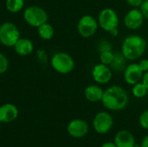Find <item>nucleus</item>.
Returning <instances> with one entry per match:
<instances>
[{
	"mask_svg": "<svg viewBox=\"0 0 148 147\" xmlns=\"http://www.w3.org/2000/svg\"><path fill=\"white\" fill-rule=\"evenodd\" d=\"M5 7L10 13H18L24 7V0H6Z\"/></svg>",
	"mask_w": 148,
	"mask_h": 147,
	"instance_id": "6ab92c4d",
	"label": "nucleus"
},
{
	"mask_svg": "<svg viewBox=\"0 0 148 147\" xmlns=\"http://www.w3.org/2000/svg\"><path fill=\"white\" fill-rule=\"evenodd\" d=\"M147 42L140 35L127 36L121 44V53L127 61H135L140 58L146 52Z\"/></svg>",
	"mask_w": 148,
	"mask_h": 147,
	"instance_id": "f03ea898",
	"label": "nucleus"
},
{
	"mask_svg": "<svg viewBox=\"0 0 148 147\" xmlns=\"http://www.w3.org/2000/svg\"><path fill=\"white\" fill-rule=\"evenodd\" d=\"M144 19L145 17L141 10L138 8H133L125 15L123 22L127 29L131 30H136L143 25Z\"/></svg>",
	"mask_w": 148,
	"mask_h": 147,
	"instance_id": "1a4fd4ad",
	"label": "nucleus"
},
{
	"mask_svg": "<svg viewBox=\"0 0 148 147\" xmlns=\"http://www.w3.org/2000/svg\"><path fill=\"white\" fill-rule=\"evenodd\" d=\"M67 131L71 137L75 139H82L88 134V125L82 119H75L69 123Z\"/></svg>",
	"mask_w": 148,
	"mask_h": 147,
	"instance_id": "f8f14e48",
	"label": "nucleus"
},
{
	"mask_svg": "<svg viewBox=\"0 0 148 147\" xmlns=\"http://www.w3.org/2000/svg\"><path fill=\"white\" fill-rule=\"evenodd\" d=\"M139 65L141 68V70L145 73L148 71V59L145 58V59H141L139 62Z\"/></svg>",
	"mask_w": 148,
	"mask_h": 147,
	"instance_id": "bb28decb",
	"label": "nucleus"
},
{
	"mask_svg": "<svg viewBox=\"0 0 148 147\" xmlns=\"http://www.w3.org/2000/svg\"><path fill=\"white\" fill-rule=\"evenodd\" d=\"M9 68V60L5 55L0 53V75L4 74Z\"/></svg>",
	"mask_w": 148,
	"mask_h": 147,
	"instance_id": "5701e85b",
	"label": "nucleus"
},
{
	"mask_svg": "<svg viewBox=\"0 0 148 147\" xmlns=\"http://www.w3.org/2000/svg\"><path fill=\"white\" fill-rule=\"evenodd\" d=\"M20 30L11 22H4L0 25V42L8 48H13L20 38Z\"/></svg>",
	"mask_w": 148,
	"mask_h": 147,
	"instance_id": "39448f33",
	"label": "nucleus"
},
{
	"mask_svg": "<svg viewBox=\"0 0 148 147\" xmlns=\"http://www.w3.org/2000/svg\"><path fill=\"white\" fill-rule=\"evenodd\" d=\"M50 64L52 68L62 75H67L71 73L75 67L73 57L65 52H57L51 57Z\"/></svg>",
	"mask_w": 148,
	"mask_h": 147,
	"instance_id": "20e7f679",
	"label": "nucleus"
},
{
	"mask_svg": "<svg viewBox=\"0 0 148 147\" xmlns=\"http://www.w3.org/2000/svg\"><path fill=\"white\" fill-rule=\"evenodd\" d=\"M101 147H117L116 146V145L114 144V142H110V141H108V142H105L104 144H102V146Z\"/></svg>",
	"mask_w": 148,
	"mask_h": 147,
	"instance_id": "c85d7f7f",
	"label": "nucleus"
},
{
	"mask_svg": "<svg viewBox=\"0 0 148 147\" xmlns=\"http://www.w3.org/2000/svg\"><path fill=\"white\" fill-rule=\"evenodd\" d=\"M92 77L98 84H107L113 77V70L108 65L99 63L94 66L92 69Z\"/></svg>",
	"mask_w": 148,
	"mask_h": 147,
	"instance_id": "9d476101",
	"label": "nucleus"
},
{
	"mask_svg": "<svg viewBox=\"0 0 148 147\" xmlns=\"http://www.w3.org/2000/svg\"><path fill=\"white\" fill-rule=\"evenodd\" d=\"M141 81H142V83H143V84L147 88V89H148V71H147V72H145V73H144Z\"/></svg>",
	"mask_w": 148,
	"mask_h": 147,
	"instance_id": "cd10ccee",
	"label": "nucleus"
},
{
	"mask_svg": "<svg viewBox=\"0 0 148 147\" xmlns=\"http://www.w3.org/2000/svg\"><path fill=\"white\" fill-rule=\"evenodd\" d=\"M114 52L113 51H104L100 53V62L102 64L109 66L114 60Z\"/></svg>",
	"mask_w": 148,
	"mask_h": 147,
	"instance_id": "412c9836",
	"label": "nucleus"
},
{
	"mask_svg": "<svg viewBox=\"0 0 148 147\" xmlns=\"http://www.w3.org/2000/svg\"><path fill=\"white\" fill-rule=\"evenodd\" d=\"M114 142L117 147H135L134 136L127 130L119 131L114 137Z\"/></svg>",
	"mask_w": 148,
	"mask_h": 147,
	"instance_id": "4468645a",
	"label": "nucleus"
},
{
	"mask_svg": "<svg viewBox=\"0 0 148 147\" xmlns=\"http://www.w3.org/2000/svg\"><path fill=\"white\" fill-rule=\"evenodd\" d=\"M129 96L127 91L120 86H111L107 88L101 99V103L110 111L123 110L128 104Z\"/></svg>",
	"mask_w": 148,
	"mask_h": 147,
	"instance_id": "f257e3e1",
	"label": "nucleus"
},
{
	"mask_svg": "<svg viewBox=\"0 0 148 147\" xmlns=\"http://www.w3.org/2000/svg\"><path fill=\"white\" fill-rule=\"evenodd\" d=\"M97 49L100 53L104 52V51H113V47L109 41L101 40V42H99L97 45Z\"/></svg>",
	"mask_w": 148,
	"mask_h": 147,
	"instance_id": "4be33fe9",
	"label": "nucleus"
},
{
	"mask_svg": "<svg viewBox=\"0 0 148 147\" xmlns=\"http://www.w3.org/2000/svg\"><path fill=\"white\" fill-rule=\"evenodd\" d=\"M99 26L105 31L109 32L114 29L118 28L120 23V18L116 11L111 8L103 9L98 16Z\"/></svg>",
	"mask_w": 148,
	"mask_h": 147,
	"instance_id": "423d86ee",
	"label": "nucleus"
},
{
	"mask_svg": "<svg viewBox=\"0 0 148 147\" xmlns=\"http://www.w3.org/2000/svg\"><path fill=\"white\" fill-rule=\"evenodd\" d=\"M111 36H118V34H119V29H118V28H116V29H112L111 31H109L108 32Z\"/></svg>",
	"mask_w": 148,
	"mask_h": 147,
	"instance_id": "7c9ffc66",
	"label": "nucleus"
},
{
	"mask_svg": "<svg viewBox=\"0 0 148 147\" xmlns=\"http://www.w3.org/2000/svg\"><path fill=\"white\" fill-rule=\"evenodd\" d=\"M37 29V34L39 36L40 38H42V40H50L53 38L54 35H55V29L53 28V26L49 23L48 22L40 25Z\"/></svg>",
	"mask_w": 148,
	"mask_h": 147,
	"instance_id": "a211bd4d",
	"label": "nucleus"
},
{
	"mask_svg": "<svg viewBox=\"0 0 148 147\" xmlns=\"http://www.w3.org/2000/svg\"><path fill=\"white\" fill-rule=\"evenodd\" d=\"M15 52L21 56H26L30 55L34 50V44L31 40L28 38L20 37L18 41L13 46Z\"/></svg>",
	"mask_w": 148,
	"mask_h": 147,
	"instance_id": "2eb2a0df",
	"label": "nucleus"
},
{
	"mask_svg": "<svg viewBox=\"0 0 148 147\" xmlns=\"http://www.w3.org/2000/svg\"><path fill=\"white\" fill-rule=\"evenodd\" d=\"M141 147H148V134L147 136H145V138L143 139L142 142H141Z\"/></svg>",
	"mask_w": 148,
	"mask_h": 147,
	"instance_id": "c756f323",
	"label": "nucleus"
},
{
	"mask_svg": "<svg viewBox=\"0 0 148 147\" xmlns=\"http://www.w3.org/2000/svg\"><path fill=\"white\" fill-rule=\"evenodd\" d=\"M144 72L141 70L139 63H130L127 65L125 70L123 71V77L126 83L133 86L140 81H141Z\"/></svg>",
	"mask_w": 148,
	"mask_h": 147,
	"instance_id": "9b49d317",
	"label": "nucleus"
},
{
	"mask_svg": "<svg viewBox=\"0 0 148 147\" xmlns=\"http://www.w3.org/2000/svg\"><path fill=\"white\" fill-rule=\"evenodd\" d=\"M144 0H126L127 3L133 8H140Z\"/></svg>",
	"mask_w": 148,
	"mask_h": 147,
	"instance_id": "a878e982",
	"label": "nucleus"
},
{
	"mask_svg": "<svg viewBox=\"0 0 148 147\" xmlns=\"http://www.w3.org/2000/svg\"><path fill=\"white\" fill-rule=\"evenodd\" d=\"M103 93L104 90L99 85H95V84L88 86L84 90L85 98L92 103L101 101Z\"/></svg>",
	"mask_w": 148,
	"mask_h": 147,
	"instance_id": "dca6fc26",
	"label": "nucleus"
},
{
	"mask_svg": "<svg viewBox=\"0 0 148 147\" xmlns=\"http://www.w3.org/2000/svg\"><path fill=\"white\" fill-rule=\"evenodd\" d=\"M114 126V119L108 112H99L93 120L95 131L99 134L108 133Z\"/></svg>",
	"mask_w": 148,
	"mask_h": 147,
	"instance_id": "6e6552de",
	"label": "nucleus"
},
{
	"mask_svg": "<svg viewBox=\"0 0 148 147\" xmlns=\"http://www.w3.org/2000/svg\"><path fill=\"white\" fill-rule=\"evenodd\" d=\"M148 93L147 88L142 83V81H140L134 85H133L132 88V94L137 99L144 98Z\"/></svg>",
	"mask_w": 148,
	"mask_h": 147,
	"instance_id": "aec40b11",
	"label": "nucleus"
},
{
	"mask_svg": "<svg viewBox=\"0 0 148 147\" xmlns=\"http://www.w3.org/2000/svg\"><path fill=\"white\" fill-rule=\"evenodd\" d=\"M18 108L12 103H6L0 107V122L10 123L18 116Z\"/></svg>",
	"mask_w": 148,
	"mask_h": 147,
	"instance_id": "ddd939ff",
	"label": "nucleus"
},
{
	"mask_svg": "<svg viewBox=\"0 0 148 147\" xmlns=\"http://www.w3.org/2000/svg\"><path fill=\"white\" fill-rule=\"evenodd\" d=\"M139 123L142 128L148 130V109L141 113L139 118Z\"/></svg>",
	"mask_w": 148,
	"mask_h": 147,
	"instance_id": "b1692460",
	"label": "nucleus"
},
{
	"mask_svg": "<svg viewBox=\"0 0 148 147\" xmlns=\"http://www.w3.org/2000/svg\"><path fill=\"white\" fill-rule=\"evenodd\" d=\"M98 28V21L91 15H83L77 23V31L83 38L94 36Z\"/></svg>",
	"mask_w": 148,
	"mask_h": 147,
	"instance_id": "0eeeda50",
	"label": "nucleus"
},
{
	"mask_svg": "<svg viewBox=\"0 0 148 147\" xmlns=\"http://www.w3.org/2000/svg\"><path fill=\"white\" fill-rule=\"evenodd\" d=\"M23 17L28 25L34 28H38L49 20L47 11L42 7L38 5H30L27 7L23 10Z\"/></svg>",
	"mask_w": 148,
	"mask_h": 147,
	"instance_id": "7ed1b4c3",
	"label": "nucleus"
},
{
	"mask_svg": "<svg viewBox=\"0 0 148 147\" xmlns=\"http://www.w3.org/2000/svg\"><path fill=\"white\" fill-rule=\"evenodd\" d=\"M140 10H141L143 16L145 18L148 19V0H144L143 3H141Z\"/></svg>",
	"mask_w": 148,
	"mask_h": 147,
	"instance_id": "393cba45",
	"label": "nucleus"
},
{
	"mask_svg": "<svg viewBox=\"0 0 148 147\" xmlns=\"http://www.w3.org/2000/svg\"><path fill=\"white\" fill-rule=\"evenodd\" d=\"M127 59L126 57L122 55V53L121 52H115L114 54V60L112 62V63L109 65V67L111 68V69L113 70V72H122L125 70L126 67H127Z\"/></svg>",
	"mask_w": 148,
	"mask_h": 147,
	"instance_id": "f3484780",
	"label": "nucleus"
}]
</instances>
